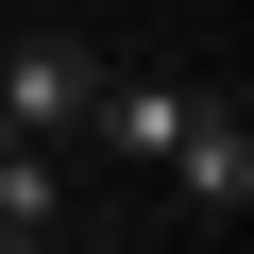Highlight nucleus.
Returning <instances> with one entry per match:
<instances>
[{"label": "nucleus", "mask_w": 254, "mask_h": 254, "mask_svg": "<svg viewBox=\"0 0 254 254\" xmlns=\"http://www.w3.org/2000/svg\"><path fill=\"white\" fill-rule=\"evenodd\" d=\"M85 85H102V68H85L68 34H0V119H17L34 153H51V136H85Z\"/></svg>", "instance_id": "1"}, {"label": "nucleus", "mask_w": 254, "mask_h": 254, "mask_svg": "<svg viewBox=\"0 0 254 254\" xmlns=\"http://www.w3.org/2000/svg\"><path fill=\"white\" fill-rule=\"evenodd\" d=\"M170 187H187L203 220H237V203H254V119H237V102H187V136H170Z\"/></svg>", "instance_id": "2"}, {"label": "nucleus", "mask_w": 254, "mask_h": 254, "mask_svg": "<svg viewBox=\"0 0 254 254\" xmlns=\"http://www.w3.org/2000/svg\"><path fill=\"white\" fill-rule=\"evenodd\" d=\"M85 136H102V153H153V170H170V136H187V85H153V68L85 85Z\"/></svg>", "instance_id": "3"}, {"label": "nucleus", "mask_w": 254, "mask_h": 254, "mask_svg": "<svg viewBox=\"0 0 254 254\" xmlns=\"http://www.w3.org/2000/svg\"><path fill=\"white\" fill-rule=\"evenodd\" d=\"M0 220H17V237H68V170L34 136H0Z\"/></svg>", "instance_id": "4"}, {"label": "nucleus", "mask_w": 254, "mask_h": 254, "mask_svg": "<svg viewBox=\"0 0 254 254\" xmlns=\"http://www.w3.org/2000/svg\"><path fill=\"white\" fill-rule=\"evenodd\" d=\"M0 254H68V237H17V220H0Z\"/></svg>", "instance_id": "5"}]
</instances>
